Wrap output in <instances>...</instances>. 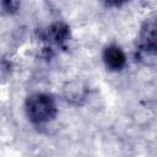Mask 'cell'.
Instances as JSON below:
<instances>
[{"mask_svg": "<svg viewBox=\"0 0 157 157\" xmlns=\"http://www.w3.org/2000/svg\"><path fill=\"white\" fill-rule=\"evenodd\" d=\"M26 113L31 121L42 124L55 117L56 105L52 96L45 93H33L26 99Z\"/></svg>", "mask_w": 157, "mask_h": 157, "instance_id": "obj_1", "label": "cell"}, {"mask_svg": "<svg viewBox=\"0 0 157 157\" xmlns=\"http://www.w3.org/2000/svg\"><path fill=\"white\" fill-rule=\"evenodd\" d=\"M139 56L146 64L155 60L156 56V22L148 20L141 27L139 34Z\"/></svg>", "mask_w": 157, "mask_h": 157, "instance_id": "obj_2", "label": "cell"}, {"mask_svg": "<svg viewBox=\"0 0 157 157\" xmlns=\"http://www.w3.org/2000/svg\"><path fill=\"white\" fill-rule=\"evenodd\" d=\"M103 60H104L105 66L114 71L121 70L126 64L125 54L120 49V47H118L117 44H110L104 49Z\"/></svg>", "mask_w": 157, "mask_h": 157, "instance_id": "obj_3", "label": "cell"}, {"mask_svg": "<svg viewBox=\"0 0 157 157\" xmlns=\"http://www.w3.org/2000/svg\"><path fill=\"white\" fill-rule=\"evenodd\" d=\"M47 34H48V38L50 39V42L60 44V43L65 42L66 38L69 37V27L64 23H54L53 26L49 27Z\"/></svg>", "mask_w": 157, "mask_h": 157, "instance_id": "obj_4", "label": "cell"}, {"mask_svg": "<svg viewBox=\"0 0 157 157\" xmlns=\"http://www.w3.org/2000/svg\"><path fill=\"white\" fill-rule=\"evenodd\" d=\"M65 91V97L67 101H71V102H78L80 99H83L85 94H86V91L85 88L81 86V83L78 82H71L69 83V87L67 88H64Z\"/></svg>", "mask_w": 157, "mask_h": 157, "instance_id": "obj_5", "label": "cell"}]
</instances>
